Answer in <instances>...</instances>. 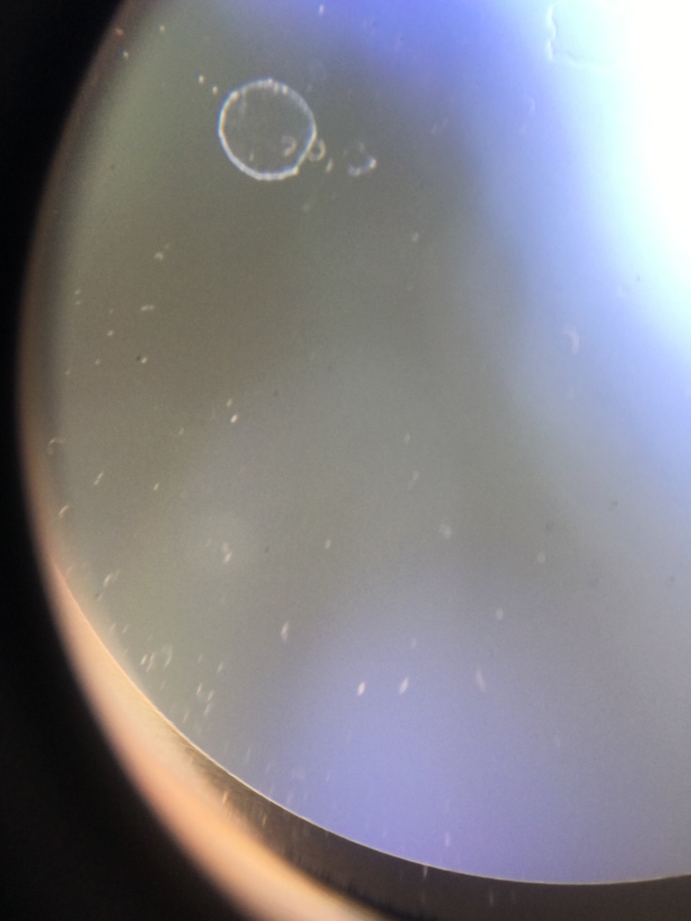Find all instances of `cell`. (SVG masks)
Wrapping results in <instances>:
<instances>
[{"mask_svg":"<svg viewBox=\"0 0 691 921\" xmlns=\"http://www.w3.org/2000/svg\"><path fill=\"white\" fill-rule=\"evenodd\" d=\"M218 134L231 162L259 180L295 175L317 137L314 115L304 98L272 78L248 82L225 99Z\"/></svg>","mask_w":691,"mask_h":921,"instance_id":"cell-1","label":"cell"},{"mask_svg":"<svg viewBox=\"0 0 691 921\" xmlns=\"http://www.w3.org/2000/svg\"><path fill=\"white\" fill-rule=\"evenodd\" d=\"M407 685H408V679H406V680L404 681V683H402V685L400 686V691H399V692H402V691H404V690L406 689V686H407Z\"/></svg>","mask_w":691,"mask_h":921,"instance_id":"cell-2","label":"cell"}]
</instances>
